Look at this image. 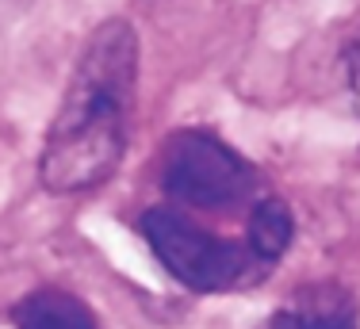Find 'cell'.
I'll return each instance as SVG.
<instances>
[{"instance_id": "obj_1", "label": "cell", "mask_w": 360, "mask_h": 329, "mask_svg": "<svg viewBox=\"0 0 360 329\" xmlns=\"http://www.w3.org/2000/svg\"><path fill=\"white\" fill-rule=\"evenodd\" d=\"M139 89V34L127 20H104L77 54L65 96L39 153V180L54 195L104 184L131 138Z\"/></svg>"}, {"instance_id": "obj_2", "label": "cell", "mask_w": 360, "mask_h": 329, "mask_svg": "<svg viewBox=\"0 0 360 329\" xmlns=\"http://www.w3.org/2000/svg\"><path fill=\"white\" fill-rule=\"evenodd\" d=\"M139 230L153 257L161 261L176 283L200 295L215 291H234L245 283H257L264 276V264L253 257L250 245L222 241L211 230H203L195 219L173 207H153L139 219Z\"/></svg>"}, {"instance_id": "obj_5", "label": "cell", "mask_w": 360, "mask_h": 329, "mask_svg": "<svg viewBox=\"0 0 360 329\" xmlns=\"http://www.w3.org/2000/svg\"><path fill=\"white\" fill-rule=\"evenodd\" d=\"M15 329H100L96 314L62 288H39L12 307Z\"/></svg>"}, {"instance_id": "obj_4", "label": "cell", "mask_w": 360, "mask_h": 329, "mask_svg": "<svg viewBox=\"0 0 360 329\" xmlns=\"http://www.w3.org/2000/svg\"><path fill=\"white\" fill-rule=\"evenodd\" d=\"M261 329H360V310L356 299L338 283H311L272 310Z\"/></svg>"}, {"instance_id": "obj_7", "label": "cell", "mask_w": 360, "mask_h": 329, "mask_svg": "<svg viewBox=\"0 0 360 329\" xmlns=\"http://www.w3.org/2000/svg\"><path fill=\"white\" fill-rule=\"evenodd\" d=\"M341 69H345V89H349V100H353V111L360 115V39L345 46Z\"/></svg>"}, {"instance_id": "obj_3", "label": "cell", "mask_w": 360, "mask_h": 329, "mask_svg": "<svg viewBox=\"0 0 360 329\" xmlns=\"http://www.w3.org/2000/svg\"><path fill=\"white\" fill-rule=\"evenodd\" d=\"M161 188L195 211H230L257 192V169L211 131H180L165 142Z\"/></svg>"}, {"instance_id": "obj_6", "label": "cell", "mask_w": 360, "mask_h": 329, "mask_svg": "<svg viewBox=\"0 0 360 329\" xmlns=\"http://www.w3.org/2000/svg\"><path fill=\"white\" fill-rule=\"evenodd\" d=\"M291 238H295V219L284 199H261L250 211V230H245V245L264 268L276 264L288 253Z\"/></svg>"}]
</instances>
